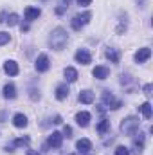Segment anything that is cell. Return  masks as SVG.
I'll use <instances>...</instances> for the list:
<instances>
[{"label": "cell", "instance_id": "obj_33", "mask_svg": "<svg viewBox=\"0 0 153 155\" xmlns=\"http://www.w3.org/2000/svg\"><path fill=\"white\" fill-rule=\"evenodd\" d=\"M52 123H56V124H60V123H61V117H60V116H56V117H54V121H52Z\"/></svg>", "mask_w": 153, "mask_h": 155}, {"label": "cell", "instance_id": "obj_14", "mask_svg": "<svg viewBox=\"0 0 153 155\" xmlns=\"http://www.w3.org/2000/svg\"><path fill=\"white\" fill-rule=\"evenodd\" d=\"M67 96H69V87H67L65 83L58 85V87H56V99L63 101V99H67Z\"/></svg>", "mask_w": 153, "mask_h": 155}, {"label": "cell", "instance_id": "obj_30", "mask_svg": "<svg viewBox=\"0 0 153 155\" xmlns=\"http://www.w3.org/2000/svg\"><path fill=\"white\" fill-rule=\"evenodd\" d=\"M142 90H144V94H146V96H150V94H151V85H150V83H148V85H144V88H142Z\"/></svg>", "mask_w": 153, "mask_h": 155}, {"label": "cell", "instance_id": "obj_23", "mask_svg": "<svg viewBox=\"0 0 153 155\" xmlns=\"http://www.w3.org/2000/svg\"><path fill=\"white\" fill-rule=\"evenodd\" d=\"M18 15L16 13H11V15H7V18H5V24H9V25H16L18 24Z\"/></svg>", "mask_w": 153, "mask_h": 155}, {"label": "cell", "instance_id": "obj_19", "mask_svg": "<svg viewBox=\"0 0 153 155\" xmlns=\"http://www.w3.org/2000/svg\"><path fill=\"white\" fill-rule=\"evenodd\" d=\"M65 79H67L69 83H74L77 79V71L74 67H67V69H65Z\"/></svg>", "mask_w": 153, "mask_h": 155}, {"label": "cell", "instance_id": "obj_2", "mask_svg": "<svg viewBox=\"0 0 153 155\" xmlns=\"http://www.w3.org/2000/svg\"><path fill=\"white\" fill-rule=\"evenodd\" d=\"M139 126H141V121H139L137 117L130 116L121 123V132H122L124 135H133V134H137Z\"/></svg>", "mask_w": 153, "mask_h": 155}, {"label": "cell", "instance_id": "obj_21", "mask_svg": "<svg viewBox=\"0 0 153 155\" xmlns=\"http://www.w3.org/2000/svg\"><path fill=\"white\" fill-rule=\"evenodd\" d=\"M139 110L142 112V116L146 117V119H151V105L146 101V103H142L141 107H139Z\"/></svg>", "mask_w": 153, "mask_h": 155}, {"label": "cell", "instance_id": "obj_13", "mask_svg": "<svg viewBox=\"0 0 153 155\" xmlns=\"http://www.w3.org/2000/svg\"><path fill=\"white\" fill-rule=\"evenodd\" d=\"M2 94H4L5 99H15V97H16V87H15L13 83H7V85L4 87V92H2Z\"/></svg>", "mask_w": 153, "mask_h": 155}, {"label": "cell", "instance_id": "obj_3", "mask_svg": "<svg viewBox=\"0 0 153 155\" xmlns=\"http://www.w3.org/2000/svg\"><path fill=\"white\" fill-rule=\"evenodd\" d=\"M90 18H92V13H90V11H86V13H83V15H76V16L72 18V22H70V25H72L74 31H79L83 25H86V24L90 22Z\"/></svg>", "mask_w": 153, "mask_h": 155}, {"label": "cell", "instance_id": "obj_9", "mask_svg": "<svg viewBox=\"0 0 153 155\" xmlns=\"http://www.w3.org/2000/svg\"><path fill=\"white\" fill-rule=\"evenodd\" d=\"M142 150H144V134H141V132H139V137L133 141V153L141 155V153H142Z\"/></svg>", "mask_w": 153, "mask_h": 155}, {"label": "cell", "instance_id": "obj_1", "mask_svg": "<svg viewBox=\"0 0 153 155\" xmlns=\"http://www.w3.org/2000/svg\"><path fill=\"white\" fill-rule=\"evenodd\" d=\"M67 41H69V35H67V31L63 27H56L50 33V36H49V45L54 51H63V47L67 45Z\"/></svg>", "mask_w": 153, "mask_h": 155}, {"label": "cell", "instance_id": "obj_32", "mask_svg": "<svg viewBox=\"0 0 153 155\" xmlns=\"http://www.w3.org/2000/svg\"><path fill=\"white\" fill-rule=\"evenodd\" d=\"M5 18H7V15H5V13H0V24H4Z\"/></svg>", "mask_w": 153, "mask_h": 155}, {"label": "cell", "instance_id": "obj_31", "mask_svg": "<svg viewBox=\"0 0 153 155\" xmlns=\"http://www.w3.org/2000/svg\"><path fill=\"white\" fill-rule=\"evenodd\" d=\"M20 29H22V33H27V31H29V25H27V24H25V25L22 24V25H20Z\"/></svg>", "mask_w": 153, "mask_h": 155}, {"label": "cell", "instance_id": "obj_25", "mask_svg": "<svg viewBox=\"0 0 153 155\" xmlns=\"http://www.w3.org/2000/svg\"><path fill=\"white\" fill-rule=\"evenodd\" d=\"M115 155H130V150L126 146H117L115 148Z\"/></svg>", "mask_w": 153, "mask_h": 155}, {"label": "cell", "instance_id": "obj_22", "mask_svg": "<svg viewBox=\"0 0 153 155\" xmlns=\"http://www.w3.org/2000/svg\"><path fill=\"white\" fill-rule=\"evenodd\" d=\"M108 130H110V121H108V119H103V121L97 124V132H99V134H106Z\"/></svg>", "mask_w": 153, "mask_h": 155}, {"label": "cell", "instance_id": "obj_24", "mask_svg": "<svg viewBox=\"0 0 153 155\" xmlns=\"http://www.w3.org/2000/svg\"><path fill=\"white\" fill-rule=\"evenodd\" d=\"M9 40H11V35L9 33H0V47L5 45V43H9Z\"/></svg>", "mask_w": 153, "mask_h": 155}, {"label": "cell", "instance_id": "obj_18", "mask_svg": "<svg viewBox=\"0 0 153 155\" xmlns=\"http://www.w3.org/2000/svg\"><path fill=\"white\" fill-rule=\"evenodd\" d=\"M76 121H77L79 126L85 128V126H88V123H90V114H88V112H79L76 116Z\"/></svg>", "mask_w": 153, "mask_h": 155}, {"label": "cell", "instance_id": "obj_7", "mask_svg": "<svg viewBox=\"0 0 153 155\" xmlns=\"http://www.w3.org/2000/svg\"><path fill=\"white\" fill-rule=\"evenodd\" d=\"M150 56H151V49L142 47V49H139V51L135 52V61H137V63H144L146 60H150Z\"/></svg>", "mask_w": 153, "mask_h": 155}, {"label": "cell", "instance_id": "obj_5", "mask_svg": "<svg viewBox=\"0 0 153 155\" xmlns=\"http://www.w3.org/2000/svg\"><path fill=\"white\" fill-rule=\"evenodd\" d=\"M61 143H63V135L60 132H52L47 139V144L50 148H61Z\"/></svg>", "mask_w": 153, "mask_h": 155}, {"label": "cell", "instance_id": "obj_20", "mask_svg": "<svg viewBox=\"0 0 153 155\" xmlns=\"http://www.w3.org/2000/svg\"><path fill=\"white\" fill-rule=\"evenodd\" d=\"M103 103L108 107V108H112V105L115 103V99H114V94L110 92V90H105L103 92Z\"/></svg>", "mask_w": 153, "mask_h": 155}, {"label": "cell", "instance_id": "obj_29", "mask_svg": "<svg viewBox=\"0 0 153 155\" xmlns=\"http://www.w3.org/2000/svg\"><path fill=\"white\" fill-rule=\"evenodd\" d=\"M65 9H67V5H60V7H56V15H63Z\"/></svg>", "mask_w": 153, "mask_h": 155}, {"label": "cell", "instance_id": "obj_11", "mask_svg": "<svg viewBox=\"0 0 153 155\" xmlns=\"http://www.w3.org/2000/svg\"><path fill=\"white\" fill-rule=\"evenodd\" d=\"M77 99H79V103H83V105H90V103H94V92H90V90H81Z\"/></svg>", "mask_w": 153, "mask_h": 155}, {"label": "cell", "instance_id": "obj_34", "mask_svg": "<svg viewBox=\"0 0 153 155\" xmlns=\"http://www.w3.org/2000/svg\"><path fill=\"white\" fill-rule=\"evenodd\" d=\"M27 155H40V153H36V152H33V150H27Z\"/></svg>", "mask_w": 153, "mask_h": 155}, {"label": "cell", "instance_id": "obj_36", "mask_svg": "<svg viewBox=\"0 0 153 155\" xmlns=\"http://www.w3.org/2000/svg\"><path fill=\"white\" fill-rule=\"evenodd\" d=\"M70 155H76V153H70Z\"/></svg>", "mask_w": 153, "mask_h": 155}, {"label": "cell", "instance_id": "obj_10", "mask_svg": "<svg viewBox=\"0 0 153 155\" xmlns=\"http://www.w3.org/2000/svg\"><path fill=\"white\" fill-rule=\"evenodd\" d=\"M76 148L79 153H88L90 150H92V143L88 141V139H79L76 143Z\"/></svg>", "mask_w": 153, "mask_h": 155}, {"label": "cell", "instance_id": "obj_15", "mask_svg": "<svg viewBox=\"0 0 153 155\" xmlns=\"http://www.w3.org/2000/svg\"><path fill=\"white\" fill-rule=\"evenodd\" d=\"M105 56L112 61V63H119V60H121V52L117 51V49H106V52H105Z\"/></svg>", "mask_w": 153, "mask_h": 155}, {"label": "cell", "instance_id": "obj_28", "mask_svg": "<svg viewBox=\"0 0 153 155\" xmlns=\"http://www.w3.org/2000/svg\"><path fill=\"white\" fill-rule=\"evenodd\" d=\"M63 134H65L67 137H72V128H70V126H65V128H63Z\"/></svg>", "mask_w": 153, "mask_h": 155}, {"label": "cell", "instance_id": "obj_8", "mask_svg": "<svg viewBox=\"0 0 153 155\" xmlns=\"http://www.w3.org/2000/svg\"><path fill=\"white\" fill-rule=\"evenodd\" d=\"M92 76L97 78V79H106V78L110 76V69H106V67L99 65V67H96V69L92 71Z\"/></svg>", "mask_w": 153, "mask_h": 155}, {"label": "cell", "instance_id": "obj_35", "mask_svg": "<svg viewBox=\"0 0 153 155\" xmlns=\"http://www.w3.org/2000/svg\"><path fill=\"white\" fill-rule=\"evenodd\" d=\"M63 4H65V5H69V4H70V0H63Z\"/></svg>", "mask_w": 153, "mask_h": 155}, {"label": "cell", "instance_id": "obj_4", "mask_svg": "<svg viewBox=\"0 0 153 155\" xmlns=\"http://www.w3.org/2000/svg\"><path fill=\"white\" fill-rule=\"evenodd\" d=\"M50 69V61H49V56L47 54H40L36 58V71L38 72H47Z\"/></svg>", "mask_w": 153, "mask_h": 155}, {"label": "cell", "instance_id": "obj_6", "mask_svg": "<svg viewBox=\"0 0 153 155\" xmlns=\"http://www.w3.org/2000/svg\"><path fill=\"white\" fill-rule=\"evenodd\" d=\"M76 61L81 63V65H88V63L92 61V56H90V52H88L86 49H79L76 52Z\"/></svg>", "mask_w": 153, "mask_h": 155}, {"label": "cell", "instance_id": "obj_16", "mask_svg": "<svg viewBox=\"0 0 153 155\" xmlns=\"http://www.w3.org/2000/svg\"><path fill=\"white\" fill-rule=\"evenodd\" d=\"M40 15H41V11H40L38 7H27L25 9V20H29V22L36 20Z\"/></svg>", "mask_w": 153, "mask_h": 155}, {"label": "cell", "instance_id": "obj_12", "mask_svg": "<svg viewBox=\"0 0 153 155\" xmlns=\"http://www.w3.org/2000/svg\"><path fill=\"white\" fill-rule=\"evenodd\" d=\"M4 71H5V74H9V76H16V74H18V65H16V61H13V60L5 61V63H4Z\"/></svg>", "mask_w": 153, "mask_h": 155}, {"label": "cell", "instance_id": "obj_27", "mask_svg": "<svg viewBox=\"0 0 153 155\" xmlns=\"http://www.w3.org/2000/svg\"><path fill=\"white\" fill-rule=\"evenodd\" d=\"M90 4H92V0H77V5H81V7H86Z\"/></svg>", "mask_w": 153, "mask_h": 155}, {"label": "cell", "instance_id": "obj_17", "mask_svg": "<svg viewBox=\"0 0 153 155\" xmlns=\"http://www.w3.org/2000/svg\"><path fill=\"white\" fill-rule=\"evenodd\" d=\"M13 124H15L16 128H25V126H27V117L24 116V114H15Z\"/></svg>", "mask_w": 153, "mask_h": 155}, {"label": "cell", "instance_id": "obj_26", "mask_svg": "<svg viewBox=\"0 0 153 155\" xmlns=\"http://www.w3.org/2000/svg\"><path fill=\"white\" fill-rule=\"evenodd\" d=\"M27 143H29V137H20V139L15 141V146H24V144H27Z\"/></svg>", "mask_w": 153, "mask_h": 155}]
</instances>
